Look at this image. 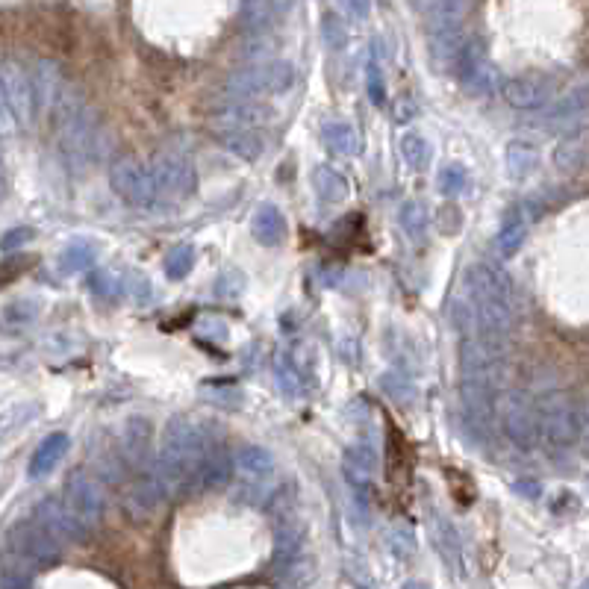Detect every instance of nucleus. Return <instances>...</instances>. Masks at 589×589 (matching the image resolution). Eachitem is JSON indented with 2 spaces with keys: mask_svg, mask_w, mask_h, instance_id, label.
<instances>
[{
  "mask_svg": "<svg viewBox=\"0 0 589 589\" xmlns=\"http://www.w3.org/2000/svg\"><path fill=\"white\" fill-rule=\"evenodd\" d=\"M221 439V433L204 428L186 416H174L165 422L160 436V454H157V475H160L168 495L186 498L201 492V475L204 463L213 451V445Z\"/></svg>",
  "mask_w": 589,
  "mask_h": 589,
  "instance_id": "1",
  "label": "nucleus"
},
{
  "mask_svg": "<svg viewBox=\"0 0 589 589\" xmlns=\"http://www.w3.org/2000/svg\"><path fill=\"white\" fill-rule=\"evenodd\" d=\"M56 115V133H59V145L62 154L68 157L71 165H86V162L101 157V127L95 112L86 107V101L74 92V89H62L59 101L54 107Z\"/></svg>",
  "mask_w": 589,
  "mask_h": 589,
  "instance_id": "2",
  "label": "nucleus"
},
{
  "mask_svg": "<svg viewBox=\"0 0 589 589\" xmlns=\"http://www.w3.org/2000/svg\"><path fill=\"white\" fill-rule=\"evenodd\" d=\"M292 86H295V65L286 59H266L233 71L224 89L233 101H260L271 95H283Z\"/></svg>",
  "mask_w": 589,
  "mask_h": 589,
  "instance_id": "3",
  "label": "nucleus"
},
{
  "mask_svg": "<svg viewBox=\"0 0 589 589\" xmlns=\"http://www.w3.org/2000/svg\"><path fill=\"white\" fill-rule=\"evenodd\" d=\"M539 442L551 448H572L581 442V404L569 392H551L536 404Z\"/></svg>",
  "mask_w": 589,
  "mask_h": 589,
  "instance_id": "4",
  "label": "nucleus"
},
{
  "mask_svg": "<svg viewBox=\"0 0 589 589\" xmlns=\"http://www.w3.org/2000/svg\"><path fill=\"white\" fill-rule=\"evenodd\" d=\"M109 186L112 192L139 210L157 207L160 204V189H157V177H154V165L139 157H121L112 162L109 168Z\"/></svg>",
  "mask_w": 589,
  "mask_h": 589,
  "instance_id": "5",
  "label": "nucleus"
},
{
  "mask_svg": "<svg viewBox=\"0 0 589 589\" xmlns=\"http://www.w3.org/2000/svg\"><path fill=\"white\" fill-rule=\"evenodd\" d=\"M274 457L260 445H245L233 454V478L239 481V501L263 504L274 481Z\"/></svg>",
  "mask_w": 589,
  "mask_h": 589,
  "instance_id": "6",
  "label": "nucleus"
},
{
  "mask_svg": "<svg viewBox=\"0 0 589 589\" xmlns=\"http://www.w3.org/2000/svg\"><path fill=\"white\" fill-rule=\"evenodd\" d=\"M62 507L74 519V525L89 536L104 519V489L101 483L83 472L71 475L62 486Z\"/></svg>",
  "mask_w": 589,
  "mask_h": 589,
  "instance_id": "7",
  "label": "nucleus"
},
{
  "mask_svg": "<svg viewBox=\"0 0 589 589\" xmlns=\"http://www.w3.org/2000/svg\"><path fill=\"white\" fill-rule=\"evenodd\" d=\"M498 416H501V428L504 436L522 448L531 451L539 442V416H536V404L525 392H504L498 401Z\"/></svg>",
  "mask_w": 589,
  "mask_h": 589,
  "instance_id": "8",
  "label": "nucleus"
},
{
  "mask_svg": "<svg viewBox=\"0 0 589 589\" xmlns=\"http://www.w3.org/2000/svg\"><path fill=\"white\" fill-rule=\"evenodd\" d=\"M454 68H457V77L466 92H472L478 98H492L495 92H501V74L492 65V59L486 56L481 39H469L463 45Z\"/></svg>",
  "mask_w": 589,
  "mask_h": 589,
  "instance_id": "9",
  "label": "nucleus"
},
{
  "mask_svg": "<svg viewBox=\"0 0 589 589\" xmlns=\"http://www.w3.org/2000/svg\"><path fill=\"white\" fill-rule=\"evenodd\" d=\"M59 551H62V542H56L33 516L27 522H18L9 531V554H15L18 560H24L33 569L54 563Z\"/></svg>",
  "mask_w": 589,
  "mask_h": 589,
  "instance_id": "10",
  "label": "nucleus"
},
{
  "mask_svg": "<svg viewBox=\"0 0 589 589\" xmlns=\"http://www.w3.org/2000/svg\"><path fill=\"white\" fill-rule=\"evenodd\" d=\"M165 498H168V486H165V481H162L157 472H151V475L136 478V481L124 489L121 507H124V513H127L133 522L142 525V522H151V519L160 513Z\"/></svg>",
  "mask_w": 589,
  "mask_h": 589,
  "instance_id": "11",
  "label": "nucleus"
},
{
  "mask_svg": "<svg viewBox=\"0 0 589 589\" xmlns=\"http://www.w3.org/2000/svg\"><path fill=\"white\" fill-rule=\"evenodd\" d=\"M557 80L548 74H519L501 83V98L513 109H539L554 98Z\"/></svg>",
  "mask_w": 589,
  "mask_h": 589,
  "instance_id": "12",
  "label": "nucleus"
},
{
  "mask_svg": "<svg viewBox=\"0 0 589 589\" xmlns=\"http://www.w3.org/2000/svg\"><path fill=\"white\" fill-rule=\"evenodd\" d=\"M151 165H154L160 201L162 198L165 201H186L195 192V186H198L195 171H192V165L183 160L180 154H160Z\"/></svg>",
  "mask_w": 589,
  "mask_h": 589,
  "instance_id": "13",
  "label": "nucleus"
},
{
  "mask_svg": "<svg viewBox=\"0 0 589 589\" xmlns=\"http://www.w3.org/2000/svg\"><path fill=\"white\" fill-rule=\"evenodd\" d=\"M0 86L6 95V104L12 109L18 127L30 124L36 115V92H33V77H27V71L15 62H3L0 65Z\"/></svg>",
  "mask_w": 589,
  "mask_h": 589,
  "instance_id": "14",
  "label": "nucleus"
},
{
  "mask_svg": "<svg viewBox=\"0 0 589 589\" xmlns=\"http://www.w3.org/2000/svg\"><path fill=\"white\" fill-rule=\"evenodd\" d=\"M539 215H542V204H539L536 198H531V201H519V204H513V207L504 213L501 227H498V251H501V257H513V254L522 248V242H525L531 224H534Z\"/></svg>",
  "mask_w": 589,
  "mask_h": 589,
  "instance_id": "15",
  "label": "nucleus"
},
{
  "mask_svg": "<svg viewBox=\"0 0 589 589\" xmlns=\"http://www.w3.org/2000/svg\"><path fill=\"white\" fill-rule=\"evenodd\" d=\"M271 121V109L263 104V101H227L224 107L218 109V118H215V130L224 133V130H257Z\"/></svg>",
  "mask_w": 589,
  "mask_h": 589,
  "instance_id": "16",
  "label": "nucleus"
},
{
  "mask_svg": "<svg viewBox=\"0 0 589 589\" xmlns=\"http://www.w3.org/2000/svg\"><path fill=\"white\" fill-rule=\"evenodd\" d=\"M121 457L130 469L142 472L151 463V422L142 416L127 419L121 433Z\"/></svg>",
  "mask_w": 589,
  "mask_h": 589,
  "instance_id": "17",
  "label": "nucleus"
},
{
  "mask_svg": "<svg viewBox=\"0 0 589 589\" xmlns=\"http://www.w3.org/2000/svg\"><path fill=\"white\" fill-rule=\"evenodd\" d=\"M410 6L428 24V30L460 27L469 12V0H410Z\"/></svg>",
  "mask_w": 589,
  "mask_h": 589,
  "instance_id": "18",
  "label": "nucleus"
},
{
  "mask_svg": "<svg viewBox=\"0 0 589 589\" xmlns=\"http://www.w3.org/2000/svg\"><path fill=\"white\" fill-rule=\"evenodd\" d=\"M342 472L351 486H360L366 489L369 483L375 481L377 475V451L372 442H357L345 451L342 457Z\"/></svg>",
  "mask_w": 589,
  "mask_h": 589,
  "instance_id": "19",
  "label": "nucleus"
},
{
  "mask_svg": "<svg viewBox=\"0 0 589 589\" xmlns=\"http://www.w3.org/2000/svg\"><path fill=\"white\" fill-rule=\"evenodd\" d=\"M68 448H71L68 433H62V430H59V433H51V436H48V439H42V445L33 451L30 466H27V475H30L33 481L48 478L56 466L62 463V457L68 454Z\"/></svg>",
  "mask_w": 589,
  "mask_h": 589,
  "instance_id": "20",
  "label": "nucleus"
},
{
  "mask_svg": "<svg viewBox=\"0 0 589 589\" xmlns=\"http://www.w3.org/2000/svg\"><path fill=\"white\" fill-rule=\"evenodd\" d=\"M430 536H433V545H436L439 557L445 560V566L454 572H463V551H460V536L454 531V525L442 516H433Z\"/></svg>",
  "mask_w": 589,
  "mask_h": 589,
  "instance_id": "21",
  "label": "nucleus"
},
{
  "mask_svg": "<svg viewBox=\"0 0 589 589\" xmlns=\"http://www.w3.org/2000/svg\"><path fill=\"white\" fill-rule=\"evenodd\" d=\"M65 83H62V71L56 62H48L42 59L36 65V74H33V92H36V107L54 109L59 95H62Z\"/></svg>",
  "mask_w": 589,
  "mask_h": 589,
  "instance_id": "22",
  "label": "nucleus"
},
{
  "mask_svg": "<svg viewBox=\"0 0 589 589\" xmlns=\"http://www.w3.org/2000/svg\"><path fill=\"white\" fill-rule=\"evenodd\" d=\"M463 45H466V39H463L460 27L430 30L428 51L439 68H445V65H457V56H460V51H463Z\"/></svg>",
  "mask_w": 589,
  "mask_h": 589,
  "instance_id": "23",
  "label": "nucleus"
},
{
  "mask_svg": "<svg viewBox=\"0 0 589 589\" xmlns=\"http://www.w3.org/2000/svg\"><path fill=\"white\" fill-rule=\"evenodd\" d=\"M554 165L560 171H584L589 165V133H572L566 136L557 151H554Z\"/></svg>",
  "mask_w": 589,
  "mask_h": 589,
  "instance_id": "24",
  "label": "nucleus"
},
{
  "mask_svg": "<svg viewBox=\"0 0 589 589\" xmlns=\"http://www.w3.org/2000/svg\"><path fill=\"white\" fill-rule=\"evenodd\" d=\"M322 139L324 145L339 157H357L363 151V142L348 121H327L322 127Z\"/></svg>",
  "mask_w": 589,
  "mask_h": 589,
  "instance_id": "25",
  "label": "nucleus"
},
{
  "mask_svg": "<svg viewBox=\"0 0 589 589\" xmlns=\"http://www.w3.org/2000/svg\"><path fill=\"white\" fill-rule=\"evenodd\" d=\"M251 233L263 242V245H280L286 239V218L274 207V204H263L257 207L254 221H251Z\"/></svg>",
  "mask_w": 589,
  "mask_h": 589,
  "instance_id": "26",
  "label": "nucleus"
},
{
  "mask_svg": "<svg viewBox=\"0 0 589 589\" xmlns=\"http://www.w3.org/2000/svg\"><path fill=\"white\" fill-rule=\"evenodd\" d=\"M504 162H507V174L510 180H525L531 177L539 165V154L531 142H522V139H513L507 145V154H504Z\"/></svg>",
  "mask_w": 589,
  "mask_h": 589,
  "instance_id": "27",
  "label": "nucleus"
},
{
  "mask_svg": "<svg viewBox=\"0 0 589 589\" xmlns=\"http://www.w3.org/2000/svg\"><path fill=\"white\" fill-rule=\"evenodd\" d=\"M313 189L324 204H342L348 198V180L339 171H333L330 165H319L313 171Z\"/></svg>",
  "mask_w": 589,
  "mask_h": 589,
  "instance_id": "28",
  "label": "nucleus"
},
{
  "mask_svg": "<svg viewBox=\"0 0 589 589\" xmlns=\"http://www.w3.org/2000/svg\"><path fill=\"white\" fill-rule=\"evenodd\" d=\"M218 136H221L224 148L242 160H257L263 154V139L257 130H224Z\"/></svg>",
  "mask_w": 589,
  "mask_h": 589,
  "instance_id": "29",
  "label": "nucleus"
},
{
  "mask_svg": "<svg viewBox=\"0 0 589 589\" xmlns=\"http://www.w3.org/2000/svg\"><path fill=\"white\" fill-rule=\"evenodd\" d=\"M401 160L410 171H425L430 162V145L419 133H404L401 136Z\"/></svg>",
  "mask_w": 589,
  "mask_h": 589,
  "instance_id": "30",
  "label": "nucleus"
},
{
  "mask_svg": "<svg viewBox=\"0 0 589 589\" xmlns=\"http://www.w3.org/2000/svg\"><path fill=\"white\" fill-rule=\"evenodd\" d=\"M428 224V210H425L419 201H407V204L401 207V227H404V233H407L413 242H422V239H425Z\"/></svg>",
  "mask_w": 589,
  "mask_h": 589,
  "instance_id": "31",
  "label": "nucleus"
},
{
  "mask_svg": "<svg viewBox=\"0 0 589 589\" xmlns=\"http://www.w3.org/2000/svg\"><path fill=\"white\" fill-rule=\"evenodd\" d=\"M95 263V248L89 245V242H71L65 251H62V257H59V266L65 274H74V271H83V268H89Z\"/></svg>",
  "mask_w": 589,
  "mask_h": 589,
  "instance_id": "32",
  "label": "nucleus"
},
{
  "mask_svg": "<svg viewBox=\"0 0 589 589\" xmlns=\"http://www.w3.org/2000/svg\"><path fill=\"white\" fill-rule=\"evenodd\" d=\"M195 266V248L192 245H177V248H171V254H168V260H165V271H168V277L171 280H183L189 271Z\"/></svg>",
  "mask_w": 589,
  "mask_h": 589,
  "instance_id": "33",
  "label": "nucleus"
},
{
  "mask_svg": "<svg viewBox=\"0 0 589 589\" xmlns=\"http://www.w3.org/2000/svg\"><path fill=\"white\" fill-rule=\"evenodd\" d=\"M322 36L327 42L330 51H342L348 45V30H345V21L333 12H327L322 21Z\"/></svg>",
  "mask_w": 589,
  "mask_h": 589,
  "instance_id": "34",
  "label": "nucleus"
},
{
  "mask_svg": "<svg viewBox=\"0 0 589 589\" xmlns=\"http://www.w3.org/2000/svg\"><path fill=\"white\" fill-rule=\"evenodd\" d=\"M466 183H469L466 168H463V165H448V168L442 171V177H439V192H442L445 198H457V195L466 192Z\"/></svg>",
  "mask_w": 589,
  "mask_h": 589,
  "instance_id": "35",
  "label": "nucleus"
},
{
  "mask_svg": "<svg viewBox=\"0 0 589 589\" xmlns=\"http://www.w3.org/2000/svg\"><path fill=\"white\" fill-rule=\"evenodd\" d=\"M436 215H439V218H433V224H436L442 233H448V236H451V233H460V227H463V213L457 210V204H451V201L442 204Z\"/></svg>",
  "mask_w": 589,
  "mask_h": 589,
  "instance_id": "36",
  "label": "nucleus"
},
{
  "mask_svg": "<svg viewBox=\"0 0 589 589\" xmlns=\"http://www.w3.org/2000/svg\"><path fill=\"white\" fill-rule=\"evenodd\" d=\"M30 236H33V230H30V227H15V230H9V233L3 236L0 251H15V248H21Z\"/></svg>",
  "mask_w": 589,
  "mask_h": 589,
  "instance_id": "37",
  "label": "nucleus"
},
{
  "mask_svg": "<svg viewBox=\"0 0 589 589\" xmlns=\"http://www.w3.org/2000/svg\"><path fill=\"white\" fill-rule=\"evenodd\" d=\"M369 95H372L375 104H383V98H386L383 80H380V65H377L375 56H372V62H369Z\"/></svg>",
  "mask_w": 589,
  "mask_h": 589,
  "instance_id": "38",
  "label": "nucleus"
},
{
  "mask_svg": "<svg viewBox=\"0 0 589 589\" xmlns=\"http://www.w3.org/2000/svg\"><path fill=\"white\" fill-rule=\"evenodd\" d=\"M392 548H395V554H398V557H407V554H413V551H416V542H413L410 531L398 528V531L392 534Z\"/></svg>",
  "mask_w": 589,
  "mask_h": 589,
  "instance_id": "39",
  "label": "nucleus"
},
{
  "mask_svg": "<svg viewBox=\"0 0 589 589\" xmlns=\"http://www.w3.org/2000/svg\"><path fill=\"white\" fill-rule=\"evenodd\" d=\"M15 127H18V121H15L12 109L6 104V95H3V86H0V136L15 133Z\"/></svg>",
  "mask_w": 589,
  "mask_h": 589,
  "instance_id": "40",
  "label": "nucleus"
},
{
  "mask_svg": "<svg viewBox=\"0 0 589 589\" xmlns=\"http://www.w3.org/2000/svg\"><path fill=\"white\" fill-rule=\"evenodd\" d=\"M395 115H398V121H410V118L416 115L413 101H410V98H401V101H398V109H395Z\"/></svg>",
  "mask_w": 589,
  "mask_h": 589,
  "instance_id": "41",
  "label": "nucleus"
},
{
  "mask_svg": "<svg viewBox=\"0 0 589 589\" xmlns=\"http://www.w3.org/2000/svg\"><path fill=\"white\" fill-rule=\"evenodd\" d=\"M348 9L357 15V18H369V9H372V0H348Z\"/></svg>",
  "mask_w": 589,
  "mask_h": 589,
  "instance_id": "42",
  "label": "nucleus"
},
{
  "mask_svg": "<svg viewBox=\"0 0 589 589\" xmlns=\"http://www.w3.org/2000/svg\"><path fill=\"white\" fill-rule=\"evenodd\" d=\"M581 445L589 451V401L581 407Z\"/></svg>",
  "mask_w": 589,
  "mask_h": 589,
  "instance_id": "43",
  "label": "nucleus"
},
{
  "mask_svg": "<svg viewBox=\"0 0 589 589\" xmlns=\"http://www.w3.org/2000/svg\"><path fill=\"white\" fill-rule=\"evenodd\" d=\"M401 589H430L428 584H422V581H407Z\"/></svg>",
  "mask_w": 589,
  "mask_h": 589,
  "instance_id": "44",
  "label": "nucleus"
},
{
  "mask_svg": "<svg viewBox=\"0 0 589 589\" xmlns=\"http://www.w3.org/2000/svg\"><path fill=\"white\" fill-rule=\"evenodd\" d=\"M3 192H6V177H3V168H0V198H3Z\"/></svg>",
  "mask_w": 589,
  "mask_h": 589,
  "instance_id": "45",
  "label": "nucleus"
},
{
  "mask_svg": "<svg viewBox=\"0 0 589 589\" xmlns=\"http://www.w3.org/2000/svg\"><path fill=\"white\" fill-rule=\"evenodd\" d=\"M360 589H372V587H360Z\"/></svg>",
  "mask_w": 589,
  "mask_h": 589,
  "instance_id": "46",
  "label": "nucleus"
},
{
  "mask_svg": "<svg viewBox=\"0 0 589 589\" xmlns=\"http://www.w3.org/2000/svg\"><path fill=\"white\" fill-rule=\"evenodd\" d=\"M242 3H248V0H242Z\"/></svg>",
  "mask_w": 589,
  "mask_h": 589,
  "instance_id": "47",
  "label": "nucleus"
}]
</instances>
